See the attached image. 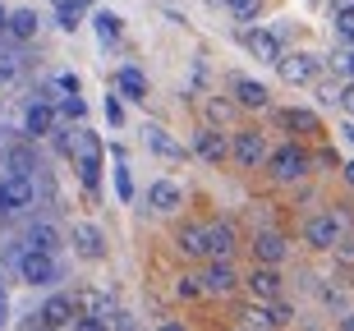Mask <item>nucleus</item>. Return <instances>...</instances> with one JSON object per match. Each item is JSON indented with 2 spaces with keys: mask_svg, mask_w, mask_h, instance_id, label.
<instances>
[{
  "mask_svg": "<svg viewBox=\"0 0 354 331\" xmlns=\"http://www.w3.org/2000/svg\"><path fill=\"white\" fill-rule=\"evenodd\" d=\"M267 175H272L276 185H295V180H304V175H308V152H304L299 143H281L272 152V161H267Z\"/></svg>",
  "mask_w": 354,
  "mask_h": 331,
  "instance_id": "obj_1",
  "label": "nucleus"
},
{
  "mask_svg": "<svg viewBox=\"0 0 354 331\" xmlns=\"http://www.w3.org/2000/svg\"><path fill=\"white\" fill-rule=\"evenodd\" d=\"M19 272H24L28 285H55V281H60V263H55V253H37V249L19 253Z\"/></svg>",
  "mask_w": 354,
  "mask_h": 331,
  "instance_id": "obj_2",
  "label": "nucleus"
},
{
  "mask_svg": "<svg viewBox=\"0 0 354 331\" xmlns=\"http://www.w3.org/2000/svg\"><path fill=\"white\" fill-rule=\"evenodd\" d=\"M230 157H235L244 171H258L263 161H272V157H267V138L258 129H239L235 143H230Z\"/></svg>",
  "mask_w": 354,
  "mask_h": 331,
  "instance_id": "obj_3",
  "label": "nucleus"
},
{
  "mask_svg": "<svg viewBox=\"0 0 354 331\" xmlns=\"http://www.w3.org/2000/svg\"><path fill=\"white\" fill-rule=\"evenodd\" d=\"M244 290H249L258 304H276V299H281V290H286V281H281V272H276V267H258V263H253V272L244 276Z\"/></svg>",
  "mask_w": 354,
  "mask_h": 331,
  "instance_id": "obj_4",
  "label": "nucleus"
},
{
  "mask_svg": "<svg viewBox=\"0 0 354 331\" xmlns=\"http://www.w3.org/2000/svg\"><path fill=\"white\" fill-rule=\"evenodd\" d=\"M239 41H244L249 55H258V60H267V65H281V60H286V55H281V37L267 32V28H244Z\"/></svg>",
  "mask_w": 354,
  "mask_h": 331,
  "instance_id": "obj_5",
  "label": "nucleus"
},
{
  "mask_svg": "<svg viewBox=\"0 0 354 331\" xmlns=\"http://www.w3.org/2000/svg\"><path fill=\"white\" fill-rule=\"evenodd\" d=\"M249 249H253V263H258V267H276V263H286L290 244H286V235H281V230H258Z\"/></svg>",
  "mask_w": 354,
  "mask_h": 331,
  "instance_id": "obj_6",
  "label": "nucleus"
},
{
  "mask_svg": "<svg viewBox=\"0 0 354 331\" xmlns=\"http://www.w3.org/2000/svg\"><path fill=\"white\" fill-rule=\"evenodd\" d=\"M203 294H235L239 285H244V276H239L230 263H207V272H203Z\"/></svg>",
  "mask_w": 354,
  "mask_h": 331,
  "instance_id": "obj_7",
  "label": "nucleus"
},
{
  "mask_svg": "<svg viewBox=\"0 0 354 331\" xmlns=\"http://www.w3.org/2000/svg\"><path fill=\"white\" fill-rule=\"evenodd\" d=\"M239 249L235 225L230 221H212L207 225V263H230V253Z\"/></svg>",
  "mask_w": 354,
  "mask_h": 331,
  "instance_id": "obj_8",
  "label": "nucleus"
},
{
  "mask_svg": "<svg viewBox=\"0 0 354 331\" xmlns=\"http://www.w3.org/2000/svg\"><path fill=\"white\" fill-rule=\"evenodd\" d=\"M19 207H32V185L19 180V175H5L0 180V216L19 212Z\"/></svg>",
  "mask_w": 354,
  "mask_h": 331,
  "instance_id": "obj_9",
  "label": "nucleus"
},
{
  "mask_svg": "<svg viewBox=\"0 0 354 331\" xmlns=\"http://www.w3.org/2000/svg\"><path fill=\"white\" fill-rule=\"evenodd\" d=\"M304 239H308L313 249L336 253V244H341V221H336V216H313V221L304 225Z\"/></svg>",
  "mask_w": 354,
  "mask_h": 331,
  "instance_id": "obj_10",
  "label": "nucleus"
},
{
  "mask_svg": "<svg viewBox=\"0 0 354 331\" xmlns=\"http://www.w3.org/2000/svg\"><path fill=\"white\" fill-rule=\"evenodd\" d=\"M194 152L207 161V166H221V161L230 157V143L221 138V129H198L194 133Z\"/></svg>",
  "mask_w": 354,
  "mask_h": 331,
  "instance_id": "obj_11",
  "label": "nucleus"
},
{
  "mask_svg": "<svg viewBox=\"0 0 354 331\" xmlns=\"http://www.w3.org/2000/svg\"><path fill=\"white\" fill-rule=\"evenodd\" d=\"M37 318L55 331V327H69V322L79 318V308H74V299H69V294H51V299L41 304V313H37Z\"/></svg>",
  "mask_w": 354,
  "mask_h": 331,
  "instance_id": "obj_12",
  "label": "nucleus"
},
{
  "mask_svg": "<svg viewBox=\"0 0 354 331\" xmlns=\"http://www.w3.org/2000/svg\"><path fill=\"white\" fill-rule=\"evenodd\" d=\"M79 180L83 189H97V180H102V152H97V138L92 133H83V157H79Z\"/></svg>",
  "mask_w": 354,
  "mask_h": 331,
  "instance_id": "obj_13",
  "label": "nucleus"
},
{
  "mask_svg": "<svg viewBox=\"0 0 354 331\" xmlns=\"http://www.w3.org/2000/svg\"><path fill=\"white\" fill-rule=\"evenodd\" d=\"M281 74H286V83H308L317 74V55H308V51L286 55V60H281Z\"/></svg>",
  "mask_w": 354,
  "mask_h": 331,
  "instance_id": "obj_14",
  "label": "nucleus"
},
{
  "mask_svg": "<svg viewBox=\"0 0 354 331\" xmlns=\"http://www.w3.org/2000/svg\"><path fill=\"white\" fill-rule=\"evenodd\" d=\"M55 129V106L51 102H32L24 115V133H32V138H41V133H51Z\"/></svg>",
  "mask_w": 354,
  "mask_h": 331,
  "instance_id": "obj_15",
  "label": "nucleus"
},
{
  "mask_svg": "<svg viewBox=\"0 0 354 331\" xmlns=\"http://www.w3.org/2000/svg\"><path fill=\"white\" fill-rule=\"evenodd\" d=\"M175 249L184 258H207V225H184L180 235H175Z\"/></svg>",
  "mask_w": 354,
  "mask_h": 331,
  "instance_id": "obj_16",
  "label": "nucleus"
},
{
  "mask_svg": "<svg viewBox=\"0 0 354 331\" xmlns=\"http://www.w3.org/2000/svg\"><path fill=\"white\" fill-rule=\"evenodd\" d=\"M74 249H79L83 258H102V253H106V235L97 230V225L79 221V225H74Z\"/></svg>",
  "mask_w": 354,
  "mask_h": 331,
  "instance_id": "obj_17",
  "label": "nucleus"
},
{
  "mask_svg": "<svg viewBox=\"0 0 354 331\" xmlns=\"http://www.w3.org/2000/svg\"><path fill=\"white\" fill-rule=\"evenodd\" d=\"M143 133H147V147H152L157 157H166V161H180V157H184V143H175V138L161 129V124H147Z\"/></svg>",
  "mask_w": 354,
  "mask_h": 331,
  "instance_id": "obj_18",
  "label": "nucleus"
},
{
  "mask_svg": "<svg viewBox=\"0 0 354 331\" xmlns=\"http://www.w3.org/2000/svg\"><path fill=\"white\" fill-rule=\"evenodd\" d=\"M281 124H286L290 133H322V120L313 115V111H304V106H290V111H281Z\"/></svg>",
  "mask_w": 354,
  "mask_h": 331,
  "instance_id": "obj_19",
  "label": "nucleus"
},
{
  "mask_svg": "<svg viewBox=\"0 0 354 331\" xmlns=\"http://www.w3.org/2000/svg\"><path fill=\"white\" fill-rule=\"evenodd\" d=\"M180 202H184V193L171 185V180H157V185L147 189V207H157V212H175Z\"/></svg>",
  "mask_w": 354,
  "mask_h": 331,
  "instance_id": "obj_20",
  "label": "nucleus"
},
{
  "mask_svg": "<svg viewBox=\"0 0 354 331\" xmlns=\"http://www.w3.org/2000/svg\"><path fill=\"white\" fill-rule=\"evenodd\" d=\"M28 249L55 253V249H60V230H55L51 221H32V225H28Z\"/></svg>",
  "mask_w": 354,
  "mask_h": 331,
  "instance_id": "obj_21",
  "label": "nucleus"
},
{
  "mask_svg": "<svg viewBox=\"0 0 354 331\" xmlns=\"http://www.w3.org/2000/svg\"><path fill=\"white\" fill-rule=\"evenodd\" d=\"M74 308H79V318H106L111 322V299L97 290H79L74 294Z\"/></svg>",
  "mask_w": 354,
  "mask_h": 331,
  "instance_id": "obj_22",
  "label": "nucleus"
},
{
  "mask_svg": "<svg viewBox=\"0 0 354 331\" xmlns=\"http://www.w3.org/2000/svg\"><path fill=\"white\" fill-rule=\"evenodd\" d=\"M115 83H120V93L129 97V102H147V79H143V69L124 65V69L115 74Z\"/></svg>",
  "mask_w": 354,
  "mask_h": 331,
  "instance_id": "obj_23",
  "label": "nucleus"
},
{
  "mask_svg": "<svg viewBox=\"0 0 354 331\" xmlns=\"http://www.w3.org/2000/svg\"><path fill=\"white\" fill-rule=\"evenodd\" d=\"M235 97H239V106H253V111H263L272 102V93L258 79H235Z\"/></svg>",
  "mask_w": 354,
  "mask_h": 331,
  "instance_id": "obj_24",
  "label": "nucleus"
},
{
  "mask_svg": "<svg viewBox=\"0 0 354 331\" xmlns=\"http://www.w3.org/2000/svg\"><path fill=\"white\" fill-rule=\"evenodd\" d=\"M5 166H10V175L28 180V175L37 171V157H32V147H10V152H5Z\"/></svg>",
  "mask_w": 354,
  "mask_h": 331,
  "instance_id": "obj_25",
  "label": "nucleus"
},
{
  "mask_svg": "<svg viewBox=\"0 0 354 331\" xmlns=\"http://www.w3.org/2000/svg\"><path fill=\"white\" fill-rule=\"evenodd\" d=\"M5 28H10V37L28 41V37H37V14H32V10H14Z\"/></svg>",
  "mask_w": 354,
  "mask_h": 331,
  "instance_id": "obj_26",
  "label": "nucleus"
},
{
  "mask_svg": "<svg viewBox=\"0 0 354 331\" xmlns=\"http://www.w3.org/2000/svg\"><path fill=\"white\" fill-rule=\"evenodd\" d=\"M92 23H97V37H102V41H115L120 32H124V19H120V14H111V10H102Z\"/></svg>",
  "mask_w": 354,
  "mask_h": 331,
  "instance_id": "obj_27",
  "label": "nucleus"
},
{
  "mask_svg": "<svg viewBox=\"0 0 354 331\" xmlns=\"http://www.w3.org/2000/svg\"><path fill=\"white\" fill-rule=\"evenodd\" d=\"M79 19H83V5H79V0H60V14H55V23L65 28V32H74V28H79Z\"/></svg>",
  "mask_w": 354,
  "mask_h": 331,
  "instance_id": "obj_28",
  "label": "nucleus"
},
{
  "mask_svg": "<svg viewBox=\"0 0 354 331\" xmlns=\"http://www.w3.org/2000/svg\"><path fill=\"white\" fill-rule=\"evenodd\" d=\"M267 322H272V327H290V322H295V308H290L286 299H276V304H267Z\"/></svg>",
  "mask_w": 354,
  "mask_h": 331,
  "instance_id": "obj_29",
  "label": "nucleus"
},
{
  "mask_svg": "<svg viewBox=\"0 0 354 331\" xmlns=\"http://www.w3.org/2000/svg\"><path fill=\"white\" fill-rule=\"evenodd\" d=\"M225 10L235 14V19H258V10H263V0H225Z\"/></svg>",
  "mask_w": 354,
  "mask_h": 331,
  "instance_id": "obj_30",
  "label": "nucleus"
},
{
  "mask_svg": "<svg viewBox=\"0 0 354 331\" xmlns=\"http://www.w3.org/2000/svg\"><path fill=\"white\" fill-rule=\"evenodd\" d=\"M115 193H120V202L133 198V180H129V171H124V161L115 166Z\"/></svg>",
  "mask_w": 354,
  "mask_h": 331,
  "instance_id": "obj_31",
  "label": "nucleus"
},
{
  "mask_svg": "<svg viewBox=\"0 0 354 331\" xmlns=\"http://www.w3.org/2000/svg\"><path fill=\"white\" fill-rule=\"evenodd\" d=\"M60 115L65 120H83L88 115V102H83V97H65V102H60Z\"/></svg>",
  "mask_w": 354,
  "mask_h": 331,
  "instance_id": "obj_32",
  "label": "nucleus"
},
{
  "mask_svg": "<svg viewBox=\"0 0 354 331\" xmlns=\"http://www.w3.org/2000/svg\"><path fill=\"white\" fill-rule=\"evenodd\" d=\"M175 294H180V299H198V294H203V281L198 276H180L175 281Z\"/></svg>",
  "mask_w": 354,
  "mask_h": 331,
  "instance_id": "obj_33",
  "label": "nucleus"
},
{
  "mask_svg": "<svg viewBox=\"0 0 354 331\" xmlns=\"http://www.w3.org/2000/svg\"><path fill=\"white\" fill-rule=\"evenodd\" d=\"M74 331H111L106 318H74Z\"/></svg>",
  "mask_w": 354,
  "mask_h": 331,
  "instance_id": "obj_34",
  "label": "nucleus"
},
{
  "mask_svg": "<svg viewBox=\"0 0 354 331\" xmlns=\"http://www.w3.org/2000/svg\"><path fill=\"white\" fill-rule=\"evenodd\" d=\"M106 120H111V124H124V106H120L115 97H106Z\"/></svg>",
  "mask_w": 354,
  "mask_h": 331,
  "instance_id": "obj_35",
  "label": "nucleus"
},
{
  "mask_svg": "<svg viewBox=\"0 0 354 331\" xmlns=\"http://www.w3.org/2000/svg\"><path fill=\"white\" fill-rule=\"evenodd\" d=\"M19 65H14V55H0V83H14Z\"/></svg>",
  "mask_w": 354,
  "mask_h": 331,
  "instance_id": "obj_36",
  "label": "nucleus"
},
{
  "mask_svg": "<svg viewBox=\"0 0 354 331\" xmlns=\"http://www.w3.org/2000/svg\"><path fill=\"white\" fill-rule=\"evenodd\" d=\"M336 102H341V111H345V115L354 120V83H345V93L336 97Z\"/></svg>",
  "mask_w": 354,
  "mask_h": 331,
  "instance_id": "obj_37",
  "label": "nucleus"
},
{
  "mask_svg": "<svg viewBox=\"0 0 354 331\" xmlns=\"http://www.w3.org/2000/svg\"><path fill=\"white\" fill-rule=\"evenodd\" d=\"M60 88H65L69 97H79V74H60Z\"/></svg>",
  "mask_w": 354,
  "mask_h": 331,
  "instance_id": "obj_38",
  "label": "nucleus"
},
{
  "mask_svg": "<svg viewBox=\"0 0 354 331\" xmlns=\"http://www.w3.org/2000/svg\"><path fill=\"white\" fill-rule=\"evenodd\" d=\"M336 258H345V263H354V239H341V244H336Z\"/></svg>",
  "mask_w": 354,
  "mask_h": 331,
  "instance_id": "obj_39",
  "label": "nucleus"
},
{
  "mask_svg": "<svg viewBox=\"0 0 354 331\" xmlns=\"http://www.w3.org/2000/svg\"><path fill=\"white\" fill-rule=\"evenodd\" d=\"M10 318V294H5V285H0V322Z\"/></svg>",
  "mask_w": 354,
  "mask_h": 331,
  "instance_id": "obj_40",
  "label": "nucleus"
},
{
  "mask_svg": "<svg viewBox=\"0 0 354 331\" xmlns=\"http://www.w3.org/2000/svg\"><path fill=\"white\" fill-rule=\"evenodd\" d=\"M341 69H345V74H350V83H354V51H350V55H345V60H341Z\"/></svg>",
  "mask_w": 354,
  "mask_h": 331,
  "instance_id": "obj_41",
  "label": "nucleus"
},
{
  "mask_svg": "<svg viewBox=\"0 0 354 331\" xmlns=\"http://www.w3.org/2000/svg\"><path fill=\"white\" fill-rule=\"evenodd\" d=\"M331 5H336V14H350L354 10V0H331Z\"/></svg>",
  "mask_w": 354,
  "mask_h": 331,
  "instance_id": "obj_42",
  "label": "nucleus"
},
{
  "mask_svg": "<svg viewBox=\"0 0 354 331\" xmlns=\"http://www.w3.org/2000/svg\"><path fill=\"white\" fill-rule=\"evenodd\" d=\"M341 331H354V313H345V318H341Z\"/></svg>",
  "mask_w": 354,
  "mask_h": 331,
  "instance_id": "obj_43",
  "label": "nucleus"
},
{
  "mask_svg": "<svg viewBox=\"0 0 354 331\" xmlns=\"http://www.w3.org/2000/svg\"><path fill=\"white\" fill-rule=\"evenodd\" d=\"M345 185L354 189V161H350V166H345Z\"/></svg>",
  "mask_w": 354,
  "mask_h": 331,
  "instance_id": "obj_44",
  "label": "nucleus"
},
{
  "mask_svg": "<svg viewBox=\"0 0 354 331\" xmlns=\"http://www.w3.org/2000/svg\"><path fill=\"white\" fill-rule=\"evenodd\" d=\"M341 133H345V143H350V147H354V124H345V129H341Z\"/></svg>",
  "mask_w": 354,
  "mask_h": 331,
  "instance_id": "obj_45",
  "label": "nucleus"
},
{
  "mask_svg": "<svg viewBox=\"0 0 354 331\" xmlns=\"http://www.w3.org/2000/svg\"><path fill=\"white\" fill-rule=\"evenodd\" d=\"M161 331H189V327H184V322H166V327H161Z\"/></svg>",
  "mask_w": 354,
  "mask_h": 331,
  "instance_id": "obj_46",
  "label": "nucleus"
},
{
  "mask_svg": "<svg viewBox=\"0 0 354 331\" xmlns=\"http://www.w3.org/2000/svg\"><path fill=\"white\" fill-rule=\"evenodd\" d=\"M79 5H92V0H79Z\"/></svg>",
  "mask_w": 354,
  "mask_h": 331,
  "instance_id": "obj_47",
  "label": "nucleus"
}]
</instances>
